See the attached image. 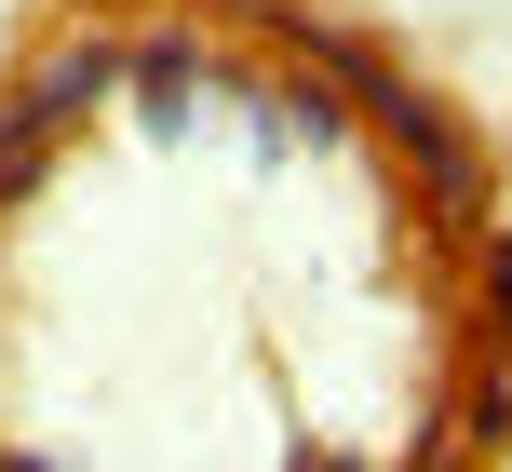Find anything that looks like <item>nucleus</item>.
Here are the masks:
<instances>
[{
    "label": "nucleus",
    "mask_w": 512,
    "mask_h": 472,
    "mask_svg": "<svg viewBox=\"0 0 512 472\" xmlns=\"http://www.w3.org/2000/svg\"><path fill=\"white\" fill-rule=\"evenodd\" d=\"M122 81H135V108L176 135L189 108H203V81H216V68H203V41H176V27H162V41H122Z\"/></svg>",
    "instance_id": "7ed1b4c3"
},
{
    "label": "nucleus",
    "mask_w": 512,
    "mask_h": 472,
    "mask_svg": "<svg viewBox=\"0 0 512 472\" xmlns=\"http://www.w3.org/2000/svg\"><path fill=\"white\" fill-rule=\"evenodd\" d=\"M0 472H54V459H27V446H0Z\"/></svg>",
    "instance_id": "423d86ee"
},
{
    "label": "nucleus",
    "mask_w": 512,
    "mask_h": 472,
    "mask_svg": "<svg viewBox=\"0 0 512 472\" xmlns=\"http://www.w3.org/2000/svg\"><path fill=\"white\" fill-rule=\"evenodd\" d=\"M41 162H54V135H27V122H0V216L41 189Z\"/></svg>",
    "instance_id": "20e7f679"
},
{
    "label": "nucleus",
    "mask_w": 512,
    "mask_h": 472,
    "mask_svg": "<svg viewBox=\"0 0 512 472\" xmlns=\"http://www.w3.org/2000/svg\"><path fill=\"white\" fill-rule=\"evenodd\" d=\"M351 95H364V108H378V122H391V135H405V162H418V189H432V203H472V189H486V162H472V135H459V122H445V108H432V95H418V81H405V68H391V54H378V68H364V81H351Z\"/></svg>",
    "instance_id": "f257e3e1"
},
{
    "label": "nucleus",
    "mask_w": 512,
    "mask_h": 472,
    "mask_svg": "<svg viewBox=\"0 0 512 472\" xmlns=\"http://www.w3.org/2000/svg\"><path fill=\"white\" fill-rule=\"evenodd\" d=\"M310 472H364V459H310Z\"/></svg>",
    "instance_id": "0eeeda50"
},
{
    "label": "nucleus",
    "mask_w": 512,
    "mask_h": 472,
    "mask_svg": "<svg viewBox=\"0 0 512 472\" xmlns=\"http://www.w3.org/2000/svg\"><path fill=\"white\" fill-rule=\"evenodd\" d=\"M108 81H122V41H54L41 68H27L14 95H0V122H27V135H68L81 108L108 95Z\"/></svg>",
    "instance_id": "f03ea898"
},
{
    "label": "nucleus",
    "mask_w": 512,
    "mask_h": 472,
    "mask_svg": "<svg viewBox=\"0 0 512 472\" xmlns=\"http://www.w3.org/2000/svg\"><path fill=\"white\" fill-rule=\"evenodd\" d=\"M486 311L512 324V230H486Z\"/></svg>",
    "instance_id": "39448f33"
}]
</instances>
